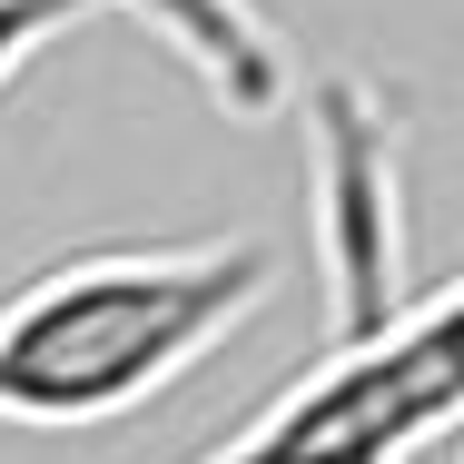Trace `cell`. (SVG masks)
<instances>
[{
    "label": "cell",
    "instance_id": "obj_1",
    "mask_svg": "<svg viewBox=\"0 0 464 464\" xmlns=\"http://www.w3.org/2000/svg\"><path fill=\"white\" fill-rule=\"evenodd\" d=\"M277 286L257 237L90 247L0 306V425H109L208 366Z\"/></svg>",
    "mask_w": 464,
    "mask_h": 464
},
{
    "label": "cell",
    "instance_id": "obj_2",
    "mask_svg": "<svg viewBox=\"0 0 464 464\" xmlns=\"http://www.w3.org/2000/svg\"><path fill=\"white\" fill-rule=\"evenodd\" d=\"M464 425V277L425 306L346 326L326 366H306L257 425L198 464H405Z\"/></svg>",
    "mask_w": 464,
    "mask_h": 464
},
{
    "label": "cell",
    "instance_id": "obj_3",
    "mask_svg": "<svg viewBox=\"0 0 464 464\" xmlns=\"http://www.w3.org/2000/svg\"><path fill=\"white\" fill-rule=\"evenodd\" d=\"M99 10H149V0H0V80L30 70L50 40H70V30L99 20Z\"/></svg>",
    "mask_w": 464,
    "mask_h": 464
}]
</instances>
